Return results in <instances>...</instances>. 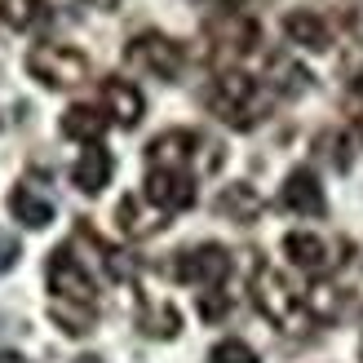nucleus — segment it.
<instances>
[{"mask_svg":"<svg viewBox=\"0 0 363 363\" xmlns=\"http://www.w3.org/2000/svg\"><path fill=\"white\" fill-rule=\"evenodd\" d=\"M204 106L222 124H230V129H252L270 111V89L262 80L244 76V71H222L204 89Z\"/></svg>","mask_w":363,"mask_h":363,"instance_id":"f257e3e1","label":"nucleus"},{"mask_svg":"<svg viewBox=\"0 0 363 363\" xmlns=\"http://www.w3.org/2000/svg\"><path fill=\"white\" fill-rule=\"evenodd\" d=\"M252 306H257L262 319H270L279 333H306V328L315 323L306 297H297L293 288L284 284L279 270H270V266H257V270H252Z\"/></svg>","mask_w":363,"mask_h":363,"instance_id":"f03ea898","label":"nucleus"},{"mask_svg":"<svg viewBox=\"0 0 363 363\" xmlns=\"http://www.w3.org/2000/svg\"><path fill=\"white\" fill-rule=\"evenodd\" d=\"M27 76L45 89H71L89 76V58L76 45H35L27 53Z\"/></svg>","mask_w":363,"mask_h":363,"instance_id":"7ed1b4c3","label":"nucleus"},{"mask_svg":"<svg viewBox=\"0 0 363 363\" xmlns=\"http://www.w3.org/2000/svg\"><path fill=\"white\" fill-rule=\"evenodd\" d=\"M124 62L138 67V71H151L155 80H177L182 67H186V53H182V45L164 31H142L129 40V49H124Z\"/></svg>","mask_w":363,"mask_h":363,"instance_id":"20e7f679","label":"nucleus"},{"mask_svg":"<svg viewBox=\"0 0 363 363\" xmlns=\"http://www.w3.org/2000/svg\"><path fill=\"white\" fill-rule=\"evenodd\" d=\"M142 195H147V204L155 213H186L195 204V173L191 169H164V164H151L147 173V186H142Z\"/></svg>","mask_w":363,"mask_h":363,"instance_id":"39448f33","label":"nucleus"},{"mask_svg":"<svg viewBox=\"0 0 363 363\" xmlns=\"http://www.w3.org/2000/svg\"><path fill=\"white\" fill-rule=\"evenodd\" d=\"M173 275L195 288H222V279L230 275V252L222 244H195L186 252H177Z\"/></svg>","mask_w":363,"mask_h":363,"instance_id":"423d86ee","label":"nucleus"},{"mask_svg":"<svg viewBox=\"0 0 363 363\" xmlns=\"http://www.w3.org/2000/svg\"><path fill=\"white\" fill-rule=\"evenodd\" d=\"M204 31H208L217 58H240V53H252L257 40H262V27L252 23L248 13H240V9H222L217 18H208Z\"/></svg>","mask_w":363,"mask_h":363,"instance_id":"0eeeda50","label":"nucleus"},{"mask_svg":"<svg viewBox=\"0 0 363 363\" xmlns=\"http://www.w3.org/2000/svg\"><path fill=\"white\" fill-rule=\"evenodd\" d=\"M45 275H49V293H53V301H84V306H94V279H89L84 262L71 257V244L53 248Z\"/></svg>","mask_w":363,"mask_h":363,"instance_id":"6e6552de","label":"nucleus"},{"mask_svg":"<svg viewBox=\"0 0 363 363\" xmlns=\"http://www.w3.org/2000/svg\"><path fill=\"white\" fill-rule=\"evenodd\" d=\"M279 208L297 213V217H323L328 213V199H323L319 177L311 169H293L284 177V186H279Z\"/></svg>","mask_w":363,"mask_h":363,"instance_id":"1a4fd4ad","label":"nucleus"},{"mask_svg":"<svg viewBox=\"0 0 363 363\" xmlns=\"http://www.w3.org/2000/svg\"><path fill=\"white\" fill-rule=\"evenodd\" d=\"M284 252H288V262H293L297 270H306V275H328V270L341 262L333 257V248L319 240V235L311 230H288L284 235Z\"/></svg>","mask_w":363,"mask_h":363,"instance_id":"9d476101","label":"nucleus"},{"mask_svg":"<svg viewBox=\"0 0 363 363\" xmlns=\"http://www.w3.org/2000/svg\"><path fill=\"white\" fill-rule=\"evenodd\" d=\"M111 173H116V160H111V151H106L102 142L84 147V155L71 164V182H76L80 195H102V186L111 182Z\"/></svg>","mask_w":363,"mask_h":363,"instance_id":"9b49d317","label":"nucleus"},{"mask_svg":"<svg viewBox=\"0 0 363 363\" xmlns=\"http://www.w3.org/2000/svg\"><path fill=\"white\" fill-rule=\"evenodd\" d=\"M195 147H199V138L191 129H169V133H160L151 147H147V164H164V169H191V160H195Z\"/></svg>","mask_w":363,"mask_h":363,"instance_id":"f8f14e48","label":"nucleus"},{"mask_svg":"<svg viewBox=\"0 0 363 363\" xmlns=\"http://www.w3.org/2000/svg\"><path fill=\"white\" fill-rule=\"evenodd\" d=\"M102 102H106V111H111V120L120 124V129H133V124L142 120V111H147V102H142V94L129 84V80H102Z\"/></svg>","mask_w":363,"mask_h":363,"instance_id":"ddd939ff","label":"nucleus"},{"mask_svg":"<svg viewBox=\"0 0 363 363\" xmlns=\"http://www.w3.org/2000/svg\"><path fill=\"white\" fill-rule=\"evenodd\" d=\"M284 31H288V40H293V45L311 49V53L333 49V31H328V23H323L315 9H293V13L284 18Z\"/></svg>","mask_w":363,"mask_h":363,"instance_id":"4468645a","label":"nucleus"},{"mask_svg":"<svg viewBox=\"0 0 363 363\" xmlns=\"http://www.w3.org/2000/svg\"><path fill=\"white\" fill-rule=\"evenodd\" d=\"M9 213L18 217L23 226H31V230H40V226H49L53 222V199L49 195H40L35 186H13L9 191Z\"/></svg>","mask_w":363,"mask_h":363,"instance_id":"2eb2a0df","label":"nucleus"},{"mask_svg":"<svg viewBox=\"0 0 363 363\" xmlns=\"http://www.w3.org/2000/svg\"><path fill=\"white\" fill-rule=\"evenodd\" d=\"M217 213L226 217V222H240V226H252L262 217V195L248 186V182H235L217 195Z\"/></svg>","mask_w":363,"mask_h":363,"instance_id":"dca6fc26","label":"nucleus"},{"mask_svg":"<svg viewBox=\"0 0 363 363\" xmlns=\"http://www.w3.org/2000/svg\"><path fill=\"white\" fill-rule=\"evenodd\" d=\"M106 133V116L98 111V106H89V102H76V106H67L62 111V138H71V142H94Z\"/></svg>","mask_w":363,"mask_h":363,"instance_id":"f3484780","label":"nucleus"},{"mask_svg":"<svg viewBox=\"0 0 363 363\" xmlns=\"http://www.w3.org/2000/svg\"><path fill=\"white\" fill-rule=\"evenodd\" d=\"M0 18L13 31H35L53 23V5L49 0H0Z\"/></svg>","mask_w":363,"mask_h":363,"instance_id":"a211bd4d","label":"nucleus"},{"mask_svg":"<svg viewBox=\"0 0 363 363\" xmlns=\"http://www.w3.org/2000/svg\"><path fill=\"white\" fill-rule=\"evenodd\" d=\"M49 319L58 323L67 337H84V333H94V323H98V306H84V301H49Z\"/></svg>","mask_w":363,"mask_h":363,"instance_id":"6ab92c4d","label":"nucleus"},{"mask_svg":"<svg viewBox=\"0 0 363 363\" xmlns=\"http://www.w3.org/2000/svg\"><path fill=\"white\" fill-rule=\"evenodd\" d=\"M138 328L147 333V337H177V328H182V319H177V311L169 301H142V311H138Z\"/></svg>","mask_w":363,"mask_h":363,"instance_id":"aec40b11","label":"nucleus"},{"mask_svg":"<svg viewBox=\"0 0 363 363\" xmlns=\"http://www.w3.org/2000/svg\"><path fill=\"white\" fill-rule=\"evenodd\" d=\"M116 217H120L124 235H133V240H142V235H151V230H160V226H164L160 217H142V208H138V199H133V195H124V199H120Z\"/></svg>","mask_w":363,"mask_h":363,"instance_id":"412c9836","label":"nucleus"},{"mask_svg":"<svg viewBox=\"0 0 363 363\" xmlns=\"http://www.w3.org/2000/svg\"><path fill=\"white\" fill-rule=\"evenodd\" d=\"M315 151L328 160L333 169H350V138H346V133H337V129L319 133V138H315Z\"/></svg>","mask_w":363,"mask_h":363,"instance_id":"4be33fe9","label":"nucleus"},{"mask_svg":"<svg viewBox=\"0 0 363 363\" xmlns=\"http://www.w3.org/2000/svg\"><path fill=\"white\" fill-rule=\"evenodd\" d=\"M208 363H262V359H257V350H252L248 341L226 337V341H217V346L208 350Z\"/></svg>","mask_w":363,"mask_h":363,"instance_id":"5701e85b","label":"nucleus"},{"mask_svg":"<svg viewBox=\"0 0 363 363\" xmlns=\"http://www.w3.org/2000/svg\"><path fill=\"white\" fill-rule=\"evenodd\" d=\"M226 311H230V297H217V288H208V293H199V319L217 323V319H226Z\"/></svg>","mask_w":363,"mask_h":363,"instance_id":"b1692460","label":"nucleus"},{"mask_svg":"<svg viewBox=\"0 0 363 363\" xmlns=\"http://www.w3.org/2000/svg\"><path fill=\"white\" fill-rule=\"evenodd\" d=\"M18 262V240H9V235H0V270H9Z\"/></svg>","mask_w":363,"mask_h":363,"instance_id":"393cba45","label":"nucleus"},{"mask_svg":"<svg viewBox=\"0 0 363 363\" xmlns=\"http://www.w3.org/2000/svg\"><path fill=\"white\" fill-rule=\"evenodd\" d=\"M0 363H27L23 354H13V350H0Z\"/></svg>","mask_w":363,"mask_h":363,"instance_id":"a878e982","label":"nucleus"},{"mask_svg":"<svg viewBox=\"0 0 363 363\" xmlns=\"http://www.w3.org/2000/svg\"><path fill=\"white\" fill-rule=\"evenodd\" d=\"M213 5H222V9H235V0H213Z\"/></svg>","mask_w":363,"mask_h":363,"instance_id":"bb28decb","label":"nucleus"},{"mask_svg":"<svg viewBox=\"0 0 363 363\" xmlns=\"http://www.w3.org/2000/svg\"><path fill=\"white\" fill-rule=\"evenodd\" d=\"M84 5H111V0H84Z\"/></svg>","mask_w":363,"mask_h":363,"instance_id":"cd10ccee","label":"nucleus"},{"mask_svg":"<svg viewBox=\"0 0 363 363\" xmlns=\"http://www.w3.org/2000/svg\"><path fill=\"white\" fill-rule=\"evenodd\" d=\"M76 363H98V359H76Z\"/></svg>","mask_w":363,"mask_h":363,"instance_id":"c85d7f7f","label":"nucleus"}]
</instances>
